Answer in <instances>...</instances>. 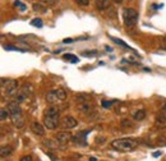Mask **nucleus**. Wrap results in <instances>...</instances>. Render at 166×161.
<instances>
[{
	"instance_id": "obj_24",
	"label": "nucleus",
	"mask_w": 166,
	"mask_h": 161,
	"mask_svg": "<svg viewBox=\"0 0 166 161\" xmlns=\"http://www.w3.org/2000/svg\"><path fill=\"white\" fill-rule=\"evenodd\" d=\"M77 104H80V102H84V101H88L90 100V97H88L87 95H78L77 96Z\"/></svg>"
},
{
	"instance_id": "obj_16",
	"label": "nucleus",
	"mask_w": 166,
	"mask_h": 161,
	"mask_svg": "<svg viewBox=\"0 0 166 161\" xmlns=\"http://www.w3.org/2000/svg\"><path fill=\"white\" fill-rule=\"evenodd\" d=\"M133 118H134V120H138V121H141V120H143V119L146 118V110L144 109H141V110H137L136 113L133 114Z\"/></svg>"
},
{
	"instance_id": "obj_7",
	"label": "nucleus",
	"mask_w": 166,
	"mask_h": 161,
	"mask_svg": "<svg viewBox=\"0 0 166 161\" xmlns=\"http://www.w3.org/2000/svg\"><path fill=\"white\" fill-rule=\"evenodd\" d=\"M91 133V129H86L83 132H79L75 137H73V142L78 146H87V141H86V136Z\"/></svg>"
},
{
	"instance_id": "obj_29",
	"label": "nucleus",
	"mask_w": 166,
	"mask_h": 161,
	"mask_svg": "<svg viewBox=\"0 0 166 161\" xmlns=\"http://www.w3.org/2000/svg\"><path fill=\"white\" fill-rule=\"evenodd\" d=\"M113 102H114V101H106V100H102V101H101V105H102L103 107H110L111 105H113Z\"/></svg>"
},
{
	"instance_id": "obj_35",
	"label": "nucleus",
	"mask_w": 166,
	"mask_h": 161,
	"mask_svg": "<svg viewBox=\"0 0 166 161\" xmlns=\"http://www.w3.org/2000/svg\"><path fill=\"white\" fill-rule=\"evenodd\" d=\"M88 161H97V159H96V157H90Z\"/></svg>"
},
{
	"instance_id": "obj_10",
	"label": "nucleus",
	"mask_w": 166,
	"mask_h": 161,
	"mask_svg": "<svg viewBox=\"0 0 166 161\" xmlns=\"http://www.w3.org/2000/svg\"><path fill=\"white\" fill-rule=\"evenodd\" d=\"M6 109H8V111H9L10 116H15V115H21L22 114L19 102H17V101H10L9 104H8Z\"/></svg>"
},
{
	"instance_id": "obj_19",
	"label": "nucleus",
	"mask_w": 166,
	"mask_h": 161,
	"mask_svg": "<svg viewBox=\"0 0 166 161\" xmlns=\"http://www.w3.org/2000/svg\"><path fill=\"white\" fill-rule=\"evenodd\" d=\"M63 59L64 60H69V61H72V63H78L79 59L77 58L75 55H73V54H65V55L63 56Z\"/></svg>"
},
{
	"instance_id": "obj_17",
	"label": "nucleus",
	"mask_w": 166,
	"mask_h": 161,
	"mask_svg": "<svg viewBox=\"0 0 166 161\" xmlns=\"http://www.w3.org/2000/svg\"><path fill=\"white\" fill-rule=\"evenodd\" d=\"M11 151H13V147H11V146H3L1 150H0V156L6 157V156L10 155Z\"/></svg>"
},
{
	"instance_id": "obj_14",
	"label": "nucleus",
	"mask_w": 166,
	"mask_h": 161,
	"mask_svg": "<svg viewBox=\"0 0 166 161\" xmlns=\"http://www.w3.org/2000/svg\"><path fill=\"white\" fill-rule=\"evenodd\" d=\"M95 4H96V9H98L101 12H105L111 6L109 0H96Z\"/></svg>"
},
{
	"instance_id": "obj_23",
	"label": "nucleus",
	"mask_w": 166,
	"mask_h": 161,
	"mask_svg": "<svg viewBox=\"0 0 166 161\" xmlns=\"http://www.w3.org/2000/svg\"><path fill=\"white\" fill-rule=\"evenodd\" d=\"M105 13L107 14V17L109 18H115L116 17V12H115V8H113V6H110L107 10H105Z\"/></svg>"
},
{
	"instance_id": "obj_12",
	"label": "nucleus",
	"mask_w": 166,
	"mask_h": 161,
	"mask_svg": "<svg viewBox=\"0 0 166 161\" xmlns=\"http://www.w3.org/2000/svg\"><path fill=\"white\" fill-rule=\"evenodd\" d=\"M155 125L156 128H166V110H162L160 113V115H157L156 120H155Z\"/></svg>"
},
{
	"instance_id": "obj_34",
	"label": "nucleus",
	"mask_w": 166,
	"mask_h": 161,
	"mask_svg": "<svg viewBox=\"0 0 166 161\" xmlns=\"http://www.w3.org/2000/svg\"><path fill=\"white\" fill-rule=\"evenodd\" d=\"M72 41H74V40H73V38H65L63 42H64V44H68V42H72Z\"/></svg>"
},
{
	"instance_id": "obj_30",
	"label": "nucleus",
	"mask_w": 166,
	"mask_h": 161,
	"mask_svg": "<svg viewBox=\"0 0 166 161\" xmlns=\"http://www.w3.org/2000/svg\"><path fill=\"white\" fill-rule=\"evenodd\" d=\"M96 54H97V51H83L82 52V55L83 56H93V55H96Z\"/></svg>"
},
{
	"instance_id": "obj_11",
	"label": "nucleus",
	"mask_w": 166,
	"mask_h": 161,
	"mask_svg": "<svg viewBox=\"0 0 166 161\" xmlns=\"http://www.w3.org/2000/svg\"><path fill=\"white\" fill-rule=\"evenodd\" d=\"M77 109H78L80 113H87V114H88L90 111L93 110V104H92L91 100H88V101L77 104Z\"/></svg>"
},
{
	"instance_id": "obj_3",
	"label": "nucleus",
	"mask_w": 166,
	"mask_h": 161,
	"mask_svg": "<svg viewBox=\"0 0 166 161\" xmlns=\"http://www.w3.org/2000/svg\"><path fill=\"white\" fill-rule=\"evenodd\" d=\"M67 98V92L63 88H57V90H51L46 93V102L50 105H55L57 102H61Z\"/></svg>"
},
{
	"instance_id": "obj_6",
	"label": "nucleus",
	"mask_w": 166,
	"mask_h": 161,
	"mask_svg": "<svg viewBox=\"0 0 166 161\" xmlns=\"http://www.w3.org/2000/svg\"><path fill=\"white\" fill-rule=\"evenodd\" d=\"M60 115H47L44 114V124L45 128L47 129H56L57 125L60 124Z\"/></svg>"
},
{
	"instance_id": "obj_38",
	"label": "nucleus",
	"mask_w": 166,
	"mask_h": 161,
	"mask_svg": "<svg viewBox=\"0 0 166 161\" xmlns=\"http://www.w3.org/2000/svg\"><path fill=\"white\" fill-rule=\"evenodd\" d=\"M162 110H166V104H165V105H164V107H162Z\"/></svg>"
},
{
	"instance_id": "obj_32",
	"label": "nucleus",
	"mask_w": 166,
	"mask_h": 161,
	"mask_svg": "<svg viewBox=\"0 0 166 161\" xmlns=\"http://www.w3.org/2000/svg\"><path fill=\"white\" fill-rule=\"evenodd\" d=\"M19 161H32V157H31L29 155H26V156H23Z\"/></svg>"
},
{
	"instance_id": "obj_37",
	"label": "nucleus",
	"mask_w": 166,
	"mask_h": 161,
	"mask_svg": "<svg viewBox=\"0 0 166 161\" xmlns=\"http://www.w3.org/2000/svg\"><path fill=\"white\" fill-rule=\"evenodd\" d=\"M106 50H107V51H113V49L109 47V46H106Z\"/></svg>"
},
{
	"instance_id": "obj_40",
	"label": "nucleus",
	"mask_w": 166,
	"mask_h": 161,
	"mask_svg": "<svg viewBox=\"0 0 166 161\" xmlns=\"http://www.w3.org/2000/svg\"><path fill=\"white\" fill-rule=\"evenodd\" d=\"M165 41H166V37H165Z\"/></svg>"
},
{
	"instance_id": "obj_18",
	"label": "nucleus",
	"mask_w": 166,
	"mask_h": 161,
	"mask_svg": "<svg viewBox=\"0 0 166 161\" xmlns=\"http://www.w3.org/2000/svg\"><path fill=\"white\" fill-rule=\"evenodd\" d=\"M110 38H111V41H114L115 42V44H118V45H120V46H123V47H125V49H128V50H132V51L133 52H136V51H134V50L132 49V47H130V46L129 45H126L125 44V42L124 41H121V40H119V38H116V37H113V36H110ZM137 54V52H136Z\"/></svg>"
},
{
	"instance_id": "obj_39",
	"label": "nucleus",
	"mask_w": 166,
	"mask_h": 161,
	"mask_svg": "<svg viewBox=\"0 0 166 161\" xmlns=\"http://www.w3.org/2000/svg\"><path fill=\"white\" fill-rule=\"evenodd\" d=\"M162 49H164V50H166V46H165V47H162Z\"/></svg>"
},
{
	"instance_id": "obj_5",
	"label": "nucleus",
	"mask_w": 166,
	"mask_h": 161,
	"mask_svg": "<svg viewBox=\"0 0 166 161\" xmlns=\"http://www.w3.org/2000/svg\"><path fill=\"white\" fill-rule=\"evenodd\" d=\"M33 91L34 88L31 83H24L22 84V87L18 90L17 95H15V101L17 102H23L26 101L28 97H31V96L33 95Z\"/></svg>"
},
{
	"instance_id": "obj_15",
	"label": "nucleus",
	"mask_w": 166,
	"mask_h": 161,
	"mask_svg": "<svg viewBox=\"0 0 166 161\" xmlns=\"http://www.w3.org/2000/svg\"><path fill=\"white\" fill-rule=\"evenodd\" d=\"M11 121H13V124L17 126V128H22L23 125H24V118H23V115H15V116H11Z\"/></svg>"
},
{
	"instance_id": "obj_13",
	"label": "nucleus",
	"mask_w": 166,
	"mask_h": 161,
	"mask_svg": "<svg viewBox=\"0 0 166 161\" xmlns=\"http://www.w3.org/2000/svg\"><path fill=\"white\" fill-rule=\"evenodd\" d=\"M31 130H32L34 134H37V136H44V134H45V128L40 124V123H37V121H32V123H31Z\"/></svg>"
},
{
	"instance_id": "obj_36",
	"label": "nucleus",
	"mask_w": 166,
	"mask_h": 161,
	"mask_svg": "<svg viewBox=\"0 0 166 161\" xmlns=\"http://www.w3.org/2000/svg\"><path fill=\"white\" fill-rule=\"evenodd\" d=\"M113 1H115V3H119V4H120V3H123V0H113Z\"/></svg>"
},
{
	"instance_id": "obj_2",
	"label": "nucleus",
	"mask_w": 166,
	"mask_h": 161,
	"mask_svg": "<svg viewBox=\"0 0 166 161\" xmlns=\"http://www.w3.org/2000/svg\"><path fill=\"white\" fill-rule=\"evenodd\" d=\"M121 17H123V22L126 27H134L138 22V12L133 8H124L123 9V13H121Z\"/></svg>"
},
{
	"instance_id": "obj_20",
	"label": "nucleus",
	"mask_w": 166,
	"mask_h": 161,
	"mask_svg": "<svg viewBox=\"0 0 166 161\" xmlns=\"http://www.w3.org/2000/svg\"><path fill=\"white\" fill-rule=\"evenodd\" d=\"M32 9L34 12H40V13H45L46 9H45V6L44 5H41V4H38V3H34L33 5H32Z\"/></svg>"
},
{
	"instance_id": "obj_27",
	"label": "nucleus",
	"mask_w": 166,
	"mask_h": 161,
	"mask_svg": "<svg viewBox=\"0 0 166 161\" xmlns=\"http://www.w3.org/2000/svg\"><path fill=\"white\" fill-rule=\"evenodd\" d=\"M121 126H133V123L129 121L128 119H123L121 120Z\"/></svg>"
},
{
	"instance_id": "obj_9",
	"label": "nucleus",
	"mask_w": 166,
	"mask_h": 161,
	"mask_svg": "<svg viewBox=\"0 0 166 161\" xmlns=\"http://www.w3.org/2000/svg\"><path fill=\"white\" fill-rule=\"evenodd\" d=\"M72 139H73V136H72L70 132H59V133L56 134V142H57V144L64 146V144H67L68 142H70Z\"/></svg>"
},
{
	"instance_id": "obj_31",
	"label": "nucleus",
	"mask_w": 166,
	"mask_h": 161,
	"mask_svg": "<svg viewBox=\"0 0 166 161\" xmlns=\"http://www.w3.org/2000/svg\"><path fill=\"white\" fill-rule=\"evenodd\" d=\"M45 144L49 146V147H56V144H54L51 139H46V141H45Z\"/></svg>"
},
{
	"instance_id": "obj_33",
	"label": "nucleus",
	"mask_w": 166,
	"mask_h": 161,
	"mask_svg": "<svg viewBox=\"0 0 166 161\" xmlns=\"http://www.w3.org/2000/svg\"><path fill=\"white\" fill-rule=\"evenodd\" d=\"M161 155H162V152H161V151H157V152H153V153H152L153 157H159V156H161Z\"/></svg>"
},
{
	"instance_id": "obj_8",
	"label": "nucleus",
	"mask_w": 166,
	"mask_h": 161,
	"mask_svg": "<svg viewBox=\"0 0 166 161\" xmlns=\"http://www.w3.org/2000/svg\"><path fill=\"white\" fill-rule=\"evenodd\" d=\"M77 124H78V121L73 116H64L60 121V126L63 129H72L74 126H77Z\"/></svg>"
},
{
	"instance_id": "obj_28",
	"label": "nucleus",
	"mask_w": 166,
	"mask_h": 161,
	"mask_svg": "<svg viewBox=\"0 0 166 161\" xmlns=\"http://www.w3.org/2000/svg\"><path fill=\"white\" fill-rule=\"evenodd\" d=\"M77 4H79V5H83V6H87L88 4H90V0H75Z\"/></svg>"
},
{
	"instance_id": "obj_22",
	"label": "nucleus",
	"mask_w": 166,
	"mask_h": 161,
	"mask_svg": "<svg viewBox=\"0 0 166 161\" xmlns=\"http://www.w3.org/2000/svg\"><path fill=\"white\" fill-rule=\"evenodd\" d=\"M31 24L34 26V27H37V28H42L44 23H42L41 18H34V19H32V21H31Z\"/></svg>"
},
{
	"instance_id": "obj_1",
	"label": "nucleus",
	"mask_w": 166,
	"mask_h": 161,
	"mask_svg": "<svg viewBox=\"0 0 166 161\" xmlns=\"http://www.w3.org/2000/svg\"><path fill=\"white\" fill-rule=\"evenodd\" d=\"M138 146V142L132 138H120V139H114L111 141V147L115 148L116 151L121 152H128L132 151Z\"/></svg>"
},
{
	"instance_id": "obj_25",
	"label": "nucleus",
	"mask_w": 166,
	"mask_h": 161,
	"mask_svg": "<svg viewBox=\"0 0 166 161\" xmlns=\"http://www.w3.org/2000/svg\"><path fill=\"white\" fill-rule=\"evenodd\" d=\"M4 49L8 50V51H9V50H17V51H23L22 49L15 47V46H13V45H4Z\"/></svg>"
},
{
	"instance_id": "obj_26",
	"label": "nucleus",
	"mask_w": 166,
	"mask_h": 161,
	"mask_svg": "<svg viewBox=\"0 0 166 161\" xmlns=\"http://www.w3.org/2000/svg\"><path fill=\"white\" fill-rule=\"evenodd\" d=\"M41 1L46 5H55L56 3H59V0H41Z\"/></svg>"
},
{
	"instance_id": "obj_4",
	"label": "nucleus",
	"mask_w": 166,
	"mask_h": 161,
	"mask_svg": "<svg viewBox=\"0 0 166 161\" xmlns=\"http://www.w3.org/2000/svg\"><path fill=\"white\" fill-rule=\"evenodd\" d=\"M1 90L6 96H14L18 92V82L15 79H5L1 78Z\"/></svg>"
},
{
	"instance_id": "obj_21",
	"label": "nucleus",
	"mask_w": 166,
	"mask_h": 161,
	"mask_svg": "<svg viewBox=\"0 0 166 161\" xmlns=\"http://www.w3.org/2000/svg\"><path fill=\"white\" fill-rule=\"evenodd\" d=\"M9 115L10 114H9V111H8V109H1V110H0V120L5 121Z\"/></svg>"
}]
</instances>
